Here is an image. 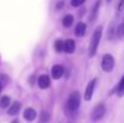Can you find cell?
<instances>
[{"label": "cell", "instance_id": "obj_1", "mask_svg": "<svg viewBox=\"0 0 124 123\" xmlns=\"http://www.w3.org/2000/svg\"><path fill=\"white\" fill-rule=\"evenodd\" d=\"M101 35H102V26H97L92 38H90L89 47H88V56H89V58L95 57V54H96L99 43H100Z\"/></svg>", "mask_w": 124, "mask_h": 123}, {"label": "cell", "instance_id": "obj_2", "mask_svg": "<svg viewBox=\"0 0 124 123\" xmlns=\"http://www.w3.org/2000/svg\"><path fill=\"white\" fill-rule=\"evenodd\" d=\"M81 105V94L78 92H73L68 99V108L71 111H76Z\"/></svg>", "mask_w": 124, "mask_h": 123}, {"label": "cell", "instance_id": "obj_3", "mask_svg": "<svg viewBox=\"0 0 124 123\" xmlns=\"http://www.w3.org/2000/svg\"><path fill=\"white\" fill-rule=\"evenodd\" d=\"M101 68L105 72H111L114 68V59L111 54H106L101 60Z\"/></svg>", "mask_w": 124, "mask_h": 123}, {"label": "cell", "instance_id": "obj_4", "mask_svg": "<svg viewBox=\"0 0 124 123\" xmlns=\"http://www.w3.org/2000/svg\"><path fill=\"white\" fill-rule=\"evenodd\" d=\"M106 113V107L103 106V104H99L93 109L92 111V119L94 121H98L105 115Z\"/></svg>", "mask_w": 124, "mask_h": 123}, {"label": "cell", "instance_id": "obj_5", "mask_svg": "<svg viewBox=\"0 0 124 123\" xmlns=\"http://www.w3.org/2000/svg\"><path fill=\"white\" fill-rule=\"evenodd\" d=\"M96 82H97V80L96 78H94V80H92L89 83H88L87 87H86L85 94H84V99H85L86 101L92 100V97H93V95H94L95 86H96Z\"/></svg>", "mask_w": 124, "mask_h": 123}, {"label": "cell", "instance_id": "obj_6", "mask_svg": "<svg viewBox=\"0 0 124 123\" xmlns=\"http://www.w3.org/2000/svg\"><path fill=\"white\" fill-rule=\"evenodd\" d=\"M37 83H38L39 88L46 89V88H48L49 85H50V78H49L48 75L43 74V75H40L38 78H37Z\"/></svg>", "mask_w": 124, "mask_h": 123}, {"label": "cell", "instance_id": "obj_7", "mask_svg": "<svg viewBox=\"0 0 124 123\" xmlns=\"http://www.w3.org/2000/svg\"><path fill=\"white\" fill-rule=\"evenodd\" d=\"M63 73H64V69H63V67H62V65L56 64V65H54V67H52L51 75H52V77H54V80H59V78L63 75Z\"/></svg>", "mask_w": 124, "mask_h": 123}, {"label": "cell", "instance_id": "obj_8", "mask_svg": "<svg viewBox=\"0 0 124 123\" xmlns=\"http://www.w3.org/2000/svg\"><path fill=\"white\" fill-rule=\"evenodd\" d=\"M75 50V41L73 39H66L63 41V51L66 54H73Z\"/></svg>", "mask_w": 124, "mask_h": 123}, {"label": "cell", "instance_id": "obj_9", "mask_svg": "<svg viewBox=\"0 0 124 123\" xmlns=\"http://www.w3.org/2000/svg\"><path fill=\"white\" fill-rule=\"evenodd\" d=\"M23 115H24V119L31 122V121H34V120L36 119L37 112H36V111H35L33 108H27V109H25V111H24Z\"/></svg>", "mask_w": 124, "mask_h": 123}, {"label": "cell", "instance_id": "obj_10", "mask_svg": "<svg viewBox=\"0 0 124 123\" xmlns=\"http://www.w3.org/2000/svg\"><path fill=\"white\" fill-rule=\"evenodd\" d=\"M85 33H86V24L83 23V22L77 23V25L75 26V34H76V36L82 37L85 35Z\"/></svg>", "mask_w": 124, "mask_h": 123}, {"label": "cell", "instance_id": "obj_11", "mask_svg": "<svg viewBox=\"0 0 124 123\" xmlns=\"http://www.w3.org/2000/svg\"><path fill=\"white\" fill-rule=\"evenodd\" d=\"M21 110V102L19 101H14L12 105L10 106V108H9L8 110V113L10 115H15L19 113V111Z\"/></svg>", "mask_w": 124, "mask_h": 123}, {"label": "cell", "instance_id": "obj_12", "mask_svg": "<svg viewBox=\"0 0 124 123\" xmlns=\"http://www.w3.org/2000/svg\"><path fill=\"white\" fill-rule=\"evenodd\" d=\"M73 22H74V17H73V15L68 14L63 17V20H62V25H63L64 27H71L72 24H73Z\"/></svg>", "mask_w": 124, "mask_h": 123}, {"label": "cell", "instance_id": "obj_13", "mask_svg": "<svg viewBox=\"0 0 124 123\" xmlns=\"http://www.w3.org/2000/svg\"><path fill=\"white\" fill-rule=\"evenodd\" d=\"M116 95L120 96V97H122V96L124 95V75L122 76L120 83H119L118 86H116Z\"/></svg>", "mask_w": 124, "mask_h": 123}, {"label": "cell", "instance_id": "obj_14", "mask_svg": "<svg viewBox=\"0 0 124 123\" xmlns=\"http://www.w3.org/2000/svg\"><path fill=\"white\" fill-rule=\"evenodd\" d=\"M116 35L118 38L124 39V23H121L120 25H118L116 31Z\"/></svg>", "mask_w": 124, "mask_h": 123}, {"label": "cell", "instance_id": "obj_15", "mask_svg": "<svg viewBox=\"0 0 124 123\" xmlns=\"http://www.w3.org/2000/svg\"><path fill=\"white\" fill-rule=\"evenodd\" d=\"M11 104V99L8 96H2L1 99H0V107L1 108H7L9 107V105Z\"/></svg>", "mask_w": 124, "mask_h": 123}, {"label": "cell", "instance_id": "obj_16", "mask_svg": "<svg viewBox=\"0 0 124 123\" xmlns=\"http://www.w3.org/2000/svg\"><path fill=\"white\" fill-rule=\"evenodd\" d=\"M99 6H100V0H98V1L96 2V4H95L94 10H93L92 14H90V21H95V20H96V17H97V13H98Z\"/></svg>", "mask_w": 124, "mask_h": 123}, {"label": "cell", "instance_id": "obj_17", "mask_svg": "<svg viewBox=\"0 0 124 123\" xmlns=\"http://www.w3.org/2000/svg\"><path fill=\"white\" fill-rule=\"evenodd\" d=\"M54 50H56L57 52L63 51V40L58 39V40L54 41Z\"/></svg>", "mask_w": 124, "mask_h": 123}, {"label": "cell", "instance_id": "obj_18", "mask_svg": "<svg viewBox=\"0 0 124 123\" xmlns=\"http://www.w3.org/2000/svg\"><path fill=\"white\" fill-rule=\"evenodd\" d=\"M50 119V115L49 112H47V111H43L40 115V122L41 123H47L48 121H49Z\"/></svg>", "mask_w": 124, "mask_h": 123}, {"label": "cell", "instance_id": "obj_19", "mask_svg": "<svg viewBox=\"0 0 124 123\" xmlns=\"http://www.w3.org/2000/svg\"><path fill=\"white\" fill-rule=\"evenodd\" d=\"M84 2H85V0H72L71 4H72L73 7H79V6H82Z\"/></svg>", "mask_w": 124, "mask_h": 123}, {"label": "cell", "instance_id": "obj_20", "mask_svg": "<svg viewBox=\"0 0 124 123\" xmlns=\"http://www.w3.org/2000/svg\"><path fill=\"white\" fill-rule=\"evenodd\" d=\"M123 8H124V0H120L118 3V11L121 12V11L123 10Z\"/></svg>", "mask_w": 124, "mask_h": 123}, {"label": "cell", "instance_id": "obj_21", "mask_svg": "<svg viewBox=\"0 0 124 123\" xmlns=\"http://www.w3.org/2000/svg\"><path fill=\"white\" fill-rule=\"evenodd\" d=\"M11 123H19V120H14V121H12Z\"/></svg>", "mask_w": 124, "mask_h": 123}, {"label": "cell", "instance_id": "obj_22", "mask_svg": "<svg viewBox=\"0 0 124 123\" xmlns=\"http://www.w3.org/2000/svg\"><path fill=\"white\" fill-rule=\"evenodd\" d=\"M1 91H2V85L0 84V93H1Z\"/></svg>", "mask_w": 124, "mask_h": 123}, {"label": "cell", "instance_id": "obj_23", "mask_svg": "<svg viewBox=\"0 0 124 123\" xmlns=\"http://www.w3.org/2000/svg\"><path fill=\"white\" fill-rule=\"evenodd\" d=\"M107 1H108V2H110V1H111V0H107Z\"/></svg>", "mask_w": 124, "mask_h": 123}]
</instances>
